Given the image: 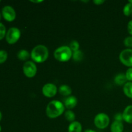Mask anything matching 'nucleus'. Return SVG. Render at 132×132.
Returning <instances> with one entry per match:
<instances>
[{"mask_svg": "<svg viewBox=\"0 0 132 132\" xmlns=\"http://www.w3.org/2000/svg\"><path fill=\"white\" fill-rule=\"evenodd\" d=\"M64 105L61 101L53 100L47 104L46 114L50 119H55L59 117L64 112Z\"/></svg>", "mask_w": 132, "mask_h": 132, "instance_id": "nucleus-1", "label": "nucleus"}, {"mask_svg": "<svg viewBox=\"0 0 132 132\" xmlns=\"http://www.w3.org/2000/svg\"><path fill=\"white\" fill-rule=\"evenodd\" d=\"M49 55L48 50L45 45H39L32 49L30 57L33 61L37 63H42L48 59Z\"/></svg>", "mask_w": 132, "mask_h": 132, "instance_id": "nucleus-2", "label": "nucleus"}, {"mask_svg": "<svg viewBox=\"0 0 132 132\" xmlns=\"http://www.w3.org/2000/svg\"><path fill=\"white\" fill-rule=\"evenodd\" d=\"M72 53L69 46H62L54 51V56L58 61L67 62L72 58Z\"/></svg>", "mask_w": 132, "mask_h": 132, "instance_id": "nucleus-3", "label": "nucleus"}, {"mask_svg": "<svg viewBox=\"0 0 132 132\" xmlns=\"http://www.w3.org/2000/svg\"><path fill=\"white\" fill-rule=\"evenodd\" d=\"M110 123V118L104 113H99L94 118V125L97 128L103 130L106 128Z\"/></svg>", "mask_w": 132, "mask_h": 132, "instance_id": "nucleus-4", "label": "nucleus"}, {"mask_svg": "<svg viewBox=\"0 0 132 132\" xmlns=\"http://www.w3.org/2000/svg\"><path fill=\"white\" fill-rule=\"evenodd\" d=\"M21 37V31L19 28L12 27L7 31L6 34V41L9 44L12 45L15 43Z\"/></svg>", "mask_w": 132, "mask_h": 132, "instance_id": "nucleus-5", "label": "nucleus"}, {"mask_svg": "<svg viewBox=\"0 0 132 132\" xmlns=\"http://www.w3.org/2000/svg\"><path fill=\"white\" fill-rule=\"evenodd\" d=\"M23 71L25 76L28 78H32L37 73V67L34 62L28 61L23 64Z\"/></svg>", "mask_w": 132, "mask_h": 132, "instance_id": "nucleus-6", "label": "nucleus"}, {"mask_svg": "<svg viewBox=\"0 0 132 132\" xmlns=\"http://www.w3.org/2000/svg\"><path fill=\"white\" fill-rule=\"evenodd\" d=\"M119 60L122 64L128 67H132V48L122 50L119 55Z\"/></svg>", "mask_w": 132, "mask_h": 132, "instance_id": "nucleus-7", "label": "nucleus"}, {"mask_svg": "<svg viewBox=\"0 0 132 132\" xmlns=\"http://www.w3.org/2000/svg\"><path fill=\"white\" fill-rule=\"evenodd\" d=\"M2 15L4 19L9 22H12L15 19L16 14L14 9L10 6H5L2 9Z\"/></svg>", "mask_w": 132, "mask_h": 132, "instance_id": "nucleus-8", "label": "nucleus"}, {"mask_svg": "<svg viewBox=\"0 0 132 132\" xmlns=\"http://www.w3.org/2000/svg\"><path fill=\"white\" fill-rule=\"evenodd\" d=\"M57 88L54 84L47 83L42 88L43 94L46 97H53L57 94Z\"/></svg>", "mask_w": 132, "mask_h": 132, "instance_id": "nucleus-9", "label": "nucleus"}, {"mask_svg": "<svg viewBox=\"0 0 132 132\" xmlns=\"http://www.w3.org/2000/svg\"><path fill=\"white\" fill-rule=\"evenodd\" d=\"M77 104V99L73 95L68 97L64 101V107L68 110H72L74 108Z\"/></svg>", "mask_w": 132, "mask_h": 132, "instance_id": "nucleus-10", "label": "nucleus"}, {"mask_svg": "<svg viewBox=\"0 0 132 132\" xmlns=\"http://www.w3.org/2000/svg\"><path fill=\"white\" fill-rule=\"evenodd\" d=\"M122 117L125 122L132 124V105H129L125 108L122 113Z\"/></svg>", "mask_w": 132, "mask_h": 132, "instance_id": "nucleus-11", "label": "nucleus"}, {"mask_svg": "<svg viewBox=\"0 0 132 132\" xmlns=\"http://www.w3.org/2000/svg\"><path fill=\"white\" fill-rule=\"evenodd\" d=\"M111 132H123L124 125L122 122L120 121H113L111 125Z\"/></svg>", "mask_w": 132, "mask_h": 132, "instance_id": "nucleus-12", "label": "nucleus"}, {"mask_svg": "<svg viewBox=\"0 0 132 132\" xmlns=\"http://www.w3.org/2000/svg\"><path fill=\"white\" fill-rule=\"evenodd\" d=\"M82 125L78 121H73L71 122L68 126V132H82Z\"/></svg>", "mask_w": 132, "mask_h": 132, "instance_id": "nucleus-13", "label": "nucleus"}, {"mask_svg": "<svg viewBox=\"0 0 132 132\" xmlns=\"http://www.w3.org/2000/svg\"><path fill=\"white\" fill-rule=\"evenodd\" d=\"M127 79H126V75L125 73H120L119 74H117V76L115 77L114 81L116 82V84H117V85H125V84L127 82Z\"/></svg>", "mask_w": 132, "mask_h": 132, "instance_id": "nucleus-14", "label": "nucleus"}, {"mask_svg": "<svg viewBox=\"0 0 132 132\" xmlns=\"http://www.w3.org/2000/svg\"><path fill=\"white\" fill-rule=\"evenodd\" d=\"M72 89L69 86L66 85H61L59 88V92L61 95H63V96H70L71 94H72Z\"/></svg>", "mask_w": 132, "mask_h": 132, "instance_id": "nucleus-15", "label": "nucleus"}, {"mask_svg": "<svg viewBox=\"0 0 132 132\" xmlns=\"http://www.w3.org/2000/svg\"><path fill=\"white\" fill-rule=\"evenodd\" d=\"M124 94L128 98L132 99V82H127L123 86Z\"/></svg>", "mask_w": 132, "mask_h": 132, "instance_id": "nucleus-16", "label": "nucleus"}, {"mask_svg": "<svg viewBox=\"0 0 132 132\" xmlns=\"http://www.w3.org/2000/svg\"><path fill=\"white\" fill-rule=\"evenodd\" d=\"M18 58L21 61H27L30 57V54L27 50H21L18 53Z\"/></svg>", "mask_w": 132, "mask_h": 132, "instance_id": "nucleus-17", "label": "nucleus"}, {"mask_svg": "<svg viewBox=\"0 0 132 132\" xmlns=\"http://www.w3.org/2000/svg\"><path fill=\"white\" fill-rule=\"evenodd\" d=\"M83 52H82V51H81L80 50L76 52H73L72 53V58H73V60L76 62L81 61L82 59V58H83Z\"/></svg>", "mask_w": 132, "mask_h": 132, "instance_id": "nucleus-18", "label": "nucleus"}, {"mask_svg": "<svg viewBox=\"0 0 132 132\" xmlns=\"http://www.w3.org/2000/svg\"><path fill=\"white\" fill-rule=\"evenodd\" d=\"M64 117H65L66 119L68 121L72 122L73 121H75L76 119V115H75L74 112H72L70 110H68L67 112H65L64 113Z\"/></svg>", "mask_w": 132, "mask_h": 132, "instance_id": "nucleus-19", "label": "nucleus"}, {"mask_svg": "<svg viewBox=\"0 0 132 132\" xmlns=\"http://www.w3.org/2000/svg\"><path fill=\"white\" fill-rule=\"evenodd\" d=\"M123 14L126 16H130L132 14V4L128 3L123 9Z\"/></svg>", "mask_w": 132, "mask_h": 132, "instance_id": "nucleus-20", "label": "nucleus"}, {"mask_svg": "<svg viewBox=\"0 0 132 132\" xmlns=\"http://www.w3.org/2000/svg\"><path fill=\"white\" fill-rule=\"evenodd\" d=\"M79 43L78 41H76V40H73V41H71L69 45L70 48L73 52H76L79 50Z\"/></svg>", "mask_w": 132, "mask_h": 132, "instance_id": "nucleus-21", "label": "nucleus"}, {"mask_svg": "<svg viewBox=\"0 0 132 132\" xmlns=\"http://www.w3.org/2000/svg\"><path fill=\"white\" fill-rule=\"evenodd\" d=\"M8 57V54L5 50H0V64L5 63Z\"/></svg>", "mask_w": 132, "mask_h": 132, "instance_id": "nucleus-22", "label": "nucleus"}, {"mask_svg": "<svg viewBox=\"0 0 132 132\" xmlns=\"http://www.w3.org/2000/svg\"><path fill=\"white\" fill-rule=\"evenodd\" d=\"M124 45L128 48H132V36H128L124 40Z\"/></svg>", "mask_w": 132, "mask_h": 132, "instance_id": "nucleus-23", "label": "nucleus"}, {"mask_svg": "<svg viewBox=\"0 0 132 132\" xmlns=\"http://www.w3.org/2000/svg\"><path fill=\"white\" fill-rule=\"evenodd\" d=\"M6 28L3 23H0V40L6 36Z\"/></svg>", "mask_w": 132, "mask_h": 132, "instance_id": "nucleus-24", "label": "nucleus"}, {"mask_svg": "<svg viewBox=\"0 0 132 132\" xmlns=\"http://www.w3.org/2000/svg\"><path fill=\"white\" fill-rule=\"evenodd\" d=\"M125 75H126V79H127L128 81L129 82H132V67L131 68H129L126 70Z\"/></svg>", "mask_w": 132, "mask_h": 132, "instance_id": "nucleus-25", "label": "nucleus"}, {"mask_svg": "<svg viewBox=\"0 0 132 132\" xmlns=\"http://www.w3.org/2000/svg\"><path fill=\"white\" fill-rule=\"evenodd\" d=\"M114 119L116 121H120L122 122L123 121V117H122V113H117L115 115Z\"/></svg>", "mask_w": 132, "mask_h": 132, "instance_id": "nucleus-26", "label": "nucleus"}, {"mask_svg": "<svg viewBox=\"0 0 132 132\" xmlns=\"http://www.w3.org/2000/svg\"><path fill=\"white\" fill-rule=\"evenodd\" d=\"M127 30L128 33L132 36V20H130L128 23Z\"/></svg>", "mask_w": 132, "mask_h": 132, "instance_id": "nucleus-27", "label": "nucleus"}, {"mask_svg": "<svg viewBox=\"0 0 132 132\" xmlns=\"http://www.w3.org/2000/svg\"><path fill=\"white\" fill-rule=\"evenodd\" d=\"M93 2L96 5H101L102 4L104 3L105 1H102V0H94Z\"/></svg>", "mask_w": 132, "mask_h": 132, "instance_id": "nucleus-28", "label": "nucleus"}, {"mask_svg": "<svg viewBox=\"0 0 132 132\" xmlns=\"http://www.w3.org/2000/svg\"><path fill=\"white\" fill-rule=\"evenodd\" d=\"M85 132H97V131L94 130H91V129H87V130H85Z\"/></svg>", "mask_w": 132, "mask_h": 132, "instance_id": "nucleus-29", "label": "nucleus"}, {"mask_svg": "<svg viewBox=\"0 0 132 132\" xmlns=\"http://www.w3.org/2000/svg\"><path fill=\"white\" fill-rule=\"evenodd\" d=\"M30 1L32 3H38L43 2V1H41V0H40V1Z\"/></svg>", "mask_w": 132, "mask_h": 132, "instance_id": "nucleus-30", "label": "nucleus"}, {"mask_svg": "<svg viewBox=\"0 0 132 132\" xmlns=\"http://www.w3.org/2000/svg\"><path fill=\"white\" fill-rule=\"evenodd\" d=\"M1 119H2V113H1V111H0V121H1Z\"/></svg>", "mask_w": 132, "mask_h": 132, "instance_id": "nucleus-31", "label": "nucleus"}, {"mask_svg": "<svg viewBox=\"0 0 132 132\" xmlns=\"http://www.w3.org/2000/svg\"><path fill=\"white\" fill-rule=\"evenodd\" d=\"M128 3H130L132 4V0H129V1H128Z\"/></svg>", "mask_w": 132, "mask_h": 132, "instance_id": "nucleus-32", "label": "nucleus"}, {"mask_svg": "<svg viewBox=\"0 0 132 132\" xmlns=\"http://www.w3.org/2000/svg\"><path fill=\"white\" fill-rule=\"evenodd\" d=\"M1 126H0V132H1Z\"/></svg>", "mask_w": 132, "mask_h": 132, "instance_id": "nucleus-33", "label": "nucleus"}, {"mask_svg": "<svg viewBox=\"0 0 132 132\" xmlns=\"http://www.w3.org/2000/svg\"><path fill=\"white\" fill-rule=\"evenodd\" d=\"M1 14H0V20H1Z\"/></svg>", "mask_w": 132, "mask_h": 132, "instance_id": "nucleus-34", "label": "nucleus"}, {"mask_svg": "<svg viewBox=\"0 0 132 132\" xmlns=\"http://www.w3.org/2000/svg\"><path fill=\"white\" fill-rule=\"evenodd\" d=\"M131 16H132V14H131Z\"/></svg>", "mask_w": 132, "mask_h": 132, "instance_id": "nucleus-35", "label": "nucleus"}, {"mask_svg": "<svg viewBox=\"0 0 132 132\" xmlns=\"http://www.w3.org/2000/svg\"><path fill=\"white\" fill-rule=\"evenodd\" d=\"M0 2H1V1H0Z\"/></svg>", "mask_w": 132, "mask_h": 132, "instance_id": "nucleus-36", "label": "nucleus"}]
</instances>
